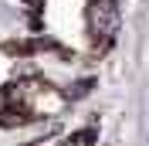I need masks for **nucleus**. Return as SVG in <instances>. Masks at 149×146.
Listing matches in <instances>:
<instances>
[{
	"label": "nucleus",
	"instance_id": "nucleus-1",
	"mask_svg": "<svg viewBox=\"0 0 149 146\" xmlns=\"http://www.w3.org/2000/svg\"><path fill=\"white\" fill-rule=\"evenodd\" d=\"M88 27H92L95 48H109V41L115 37V31H119L115 0H92V7H88Z\"/></svg>",
	"mask_w": 149,
	"mask_h": 146
},
{
	"label": "nucleus",
	"instance_id": "nucleus-2",
	"mask_svg": "<svg viewBox=\"0 0 149 146\" xmlns=\"http://www.w3.org/2000/svg\"><path fill=\"white\" fill-rule=\"evenodd\" d=\"M24 4H27V7H41V0H24Z\"/></svg>",
	"mask_w": 149,
	"mask_h": 146
}]
</instances>
